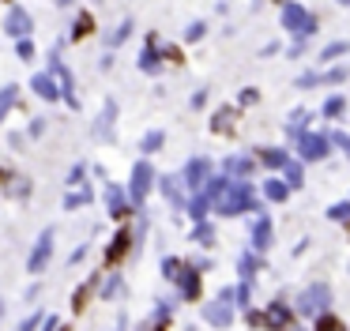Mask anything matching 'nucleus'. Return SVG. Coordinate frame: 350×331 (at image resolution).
Listing matches in <instances>:
<instances>
[{
  "label": "nucleus",
  "mask_w": 350,
  "mask_h": 331,
  "mask_svg": "<svg viewBox=\"0 0 350 331\" xmlns=\"http://www.w3.org/2000/svg\"><path fill=\"white\" fill-rule=\"evenodd\" d=\"M124 248H129V233H121V237H117V245L109 248V256H106V260H109V263H117V260L124 256Z\"/></svg>",
  "instance_id": "nucleus-1"
},
{
  "label": "nucleus",
  "mask_w": 350,
  "mask_h": 331,
  "mask_svg": "<svg viewBox=\"0 0 350 331\" xmlns=\"http://www.w3.org/2000/svg\"><path fill=\"white\" fill-rule=\"evenodd\" d=\"M87 30H94V23H91V19H79V30H76V38H87Z\"/></svg>",
  "instance_id": "nucleus-2"
}]
</instances>
